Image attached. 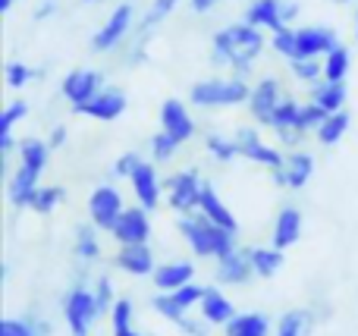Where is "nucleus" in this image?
I'll list each match as a JSON object with an SVG mask.
<instances>
[{
	"label": "nucleus",
	"instance_id": "f257e3e1",
	"mask_svg": "<svg viewBox=\"0 0 358 336\" xmlns=\"http://www.w3.org/2000/svg\"><path fill=\"white\" fill-rule=\"evenodd\" d=\"M264 48H267L264 31L248 22H233L227 29L214 31V38H210V63L233 69V75L245 79Z\"/></svg>",
	"mask_w": 358,
	"mask_h": 336
},
{
	"label": "nucleus",
	"instance_id": "f03ea898",
	"mask_svg": "<svg viewBox=\"0 0 358 336\" xmlns=\"http://www.w3.org/2000/svg\"><path fill=\"white\" fill-rule=\"evenodd\" d=\"M50 161V145L41 138H22L19 142V167L10 176L6 186V198L13 207H31L38 186H41V173L48 170Z\"/></svg>",
	"mask_w": 358,
	"mask_h": 336
},
{
	"label": "nucleus",
	"instance_id": "7ed1b4c3",
	"mask_svg": "<svg viewBox=\"0 0 358 336\" xmlns=\"http://www.w3.org/2000/svg\"><path fill=\"white\" fill-rule=\"evenodd\" d=\"M176 230H179V236L189 242V249L195 258H210V261H217V258H223V255L239 249V245H236V233L217 226L214 220H208L201 211L179 214Z\"/></svg>",
	"mask_w": 358,
	"mask_h": 336
},
{
	"label": "nucleus",
	"instance_id": "20e7f679",
	"mask_svg": "<svg viewBox=\"0 0 358 336\" xmlns=\"http://www.w3.org/2000/svg\"><path fill=\"white\" fill-rule=\"evenodd\" d=\"M248 94H252V85H248L242 75H217V79H201L189 88V101L195 107H239L248 104Z\"/></svg>",
	"mask_w": 358,
	"mask_h": 336
},
{
	"label": "nucleus",
	"instance_id": "39448f33",
	"mask_svg": "<svg viewBox=\"0 0 358 336\" xmlns=\"http://www.w3.org/2000/svg\"><path fill=\"white\" fill-rule=\"evenodd\" d=\"M98 318H101V312H98L94 289H88L85 283H76V286L63 295V321H66L69 333L88 336V330H92V324Z\"/></svg>",
	"mask_w": 358,
	"mask_h": 336
},
{
	"label": "nucleus",
	"instance_id": "423d86ee",
	"mask_svg": "<svg viewBox=\"0 0 358 336\" xmlns=\"http://www.w3.org/2000/svg\"><path fill=\"white\" fill-rule=\"evenodd\" d=\"M132 29H136V6L129 0H123V3L113 6L107 22L92 35V50L94 54H110L132 35Z\"/></svg>",
	"mask_w": 358,
	"mask_h": 336
},
{
	"label": "nucleus",
	"instance_id": "0eeeda50",
	"mask_svg": "<svg viewBox=\"0 0 358 336\" xmlns=\"http://www.w3.org/2000/svg\"><path fill=\"white\" fill-rule=\"evenodd\" d=\"M201 189L204 180L198 176V170H176L173 176L164 180V195H167V205L176 214H189L198 211V201H201Z\"/></svg>",
	"mask_w": 358,
	"mask_h": 336
},
{
	"label": "nucleus",
	"instance_id": "6e6552de",
	"mask_svg": "<svg viewBox=\"0 0 358 336\" xmlns=\"http://www.w3.org/2000/svg\"><path fill=\"white\" fill-rule=\"evenodd\" d=\"M204 289H208V286L189 283V286H179L176 293H157V295H151V308H155V312L161 314L164 321H170V324H179L182 318H189L192 308L201 305Z\"/></svg>",
	"mask_w": 358,
	"mask_h": 336
},
{
	"label": "nucleus",
	"instance_id": "1a4fd4ad",
	"mask_svg": "<svg viewBox=\"0 0 358 336\" xmlns=\"http://www.w3.org/2000/svg\"><path fill=\"white\" fill-rule=\"evenodd\" d=\"M233 138H236V145H239V157H245V161L261 163V167H267V170H280L286 163L283 151L267 145L264 138H261V132L252 129V126H242Z\"/></svg>",
	"mask_w": 358,
	"mask_h": 336
},
{
	"label": "nucleus",
	"instance_id": "9d476101",
	"mask_svg": "<svg viewBox=\"0 0 358 336\" xmlns=\"http://www.w3.org/2000/svg\"><path fill=\"white\" fill-rule=\"evenodd\" d=\"M123 211H126L123 195L113 186H98L92 192V198H88V217L101 233H110L117 226V220L123 217Z\"/></svg>",
	"mask_w": 358,
	"mask_h": 336
},
{
	"label": "nucleus",
	"instance_id": "9b49d317",
	"mask_svg": "<svg viewBox=\"0 0 358 336\" xmlns=\"http://www.w3.org/2000/svg\"><path fill=\"white\" fill-rule=\"evenodd\" d=\"M283 88H280V82L273 79V75H264V79H258L252 85V94H248V113H252V119L258 126H267L271 129V119L273 113H277L280 101H283Z\"/></svg>",
	"mask_w": 358,
	"mask_h": 336
},
{
	"label": "nucleus",
	"instance_id": "f8f14e48",
	"mask_svg": "<svg viewBox=\"0 0 358 336\" xmlns=\"http://www.w3.org/2000/svg\"><path fill=\"white\" fill-rule=\"evenodd\" d=\"M101 88H104V73H98V69H82V66L69 69L60 82V94L69 101L73 110H79L82 104H88Z\"/></svg>",
	"mask_w": 358,
	"mask_h": 336
},
{
	"label": "nucleus",
	"instance_id": "ddd939ff",
	"mask_svg": "<svg viewBox=\"0 0 358 336\" xmlns=\"http://www.w3.org/2000/svg\"><path fill=\"white\" fill-rule=\"evenodd\" d=\"M311 176H315V157L302 148L289 151V154H286V163L280 170H271V180L277 182L280 189H289V192L305 189L311 182Z\"/></svg>",
	"mask_w": 358,
	"mask_h": 336
},
{
	"label": "nucleus",
	"instance_id": "4468645a",
	"mask_svg": "<svg viewBox=\"0 0 358 336\" xmlns=\"http://www.w3.org/2000/svg\"><path fill=\"white\" fill-rule=\"evenodd\" d=\"M340 44V35H336L334 25H302L296 29V57H324Z\"/></svg>",
	"mask_w": 358,
	"mask_h": 336
},
{
	"label": "nucleus",
	"instance_id": "2eb2a0df",
	"mask_svg": "<svg viewBox=\"0 0 358 336\" xmlns=\"http://www.w3.org/2000/svg\"><path fill=\"white\" fill-rule=\"evenodd\" d=\"M126 92L117 85H104L98 94H94L88 104H82L76 113H82V117H92V119H101V123H113V119H120L126 113Z\"/></svg>",
	"mask_w": 358,
	"mask_h": 336
},
{
	"label": "nucleus",
	"instance_id": "dca6fc26",
	"mask_svg": "<svg viewBox=\"0 0 358 336\" xmlns=\"http://www.w3.org/2000/svg\"><path fill=\"white\" fill-rule=\"evenodd\" d=\"M129 182H132V192H136V201L145 211H155V207L167 198V195H164V182H161V176H157V167L151 161L138 163L136 173L129 176Z\"/></svg>",
	"mask_w": 358,
	"mask_h": 336
},
{
	"label": "nucleus",
	"instance_id": "f3484780",
	"mask_svg": "<svg viewBox=\"0 0 358 336\" xmlns=\"http://www.w3.org/2000/svg\"><path fill=\"white\" fill-rule=\"evenodd\" d=\"M110 236L120 245H136V242H148L151 239V211H145L142 205L126 207L123 217L117 220V226L110 230Z\"/></svg>",
	"mask_w": 358,
	"mask_h": 336
},
{
	"label": "nucleus",
	"instance_id": "a211bd4d",
	"mask_svg": "<svg viewBox=\"0 0 358 336\" xmlns=\"http://www.w3.org/2000/svg\"><path fill=\"white\" fill-rule=\"evenodd\" d=\"M214 277H217V283H220V286H245V283L255 277V268H252L248 251L245 249H236V251H229V255L217 258Z\"/></svg>",
	"mask_w": 358,
	"mask_h": 336
},
{
	"label": "nucleus",
	"instance_id": "6ab92c4d",
	"mask_svg": "<svg viewBox=\"0 0 358 336\" xmlns=\"http://www.w3.org/2000/svg\"><path fill=\"white\" fill-rule=\"evenodd\" d=\"M161 129L167 132V136H173L179 145H185L195 136V119H192L189 107L179 98H167L161 104Z\"/></svg>",
	"mask_w": 358,
	"mask_h": 336
},
{
	"label": "nucleus",
	"instance_id": "aec40b11",
	"mask_svg": "<svg viewBox=\"0 0 358 336\" xmlns=\"http://www.w3.org/2000/svg\"><path fill=\"white\" fill-rule=\"evenodd\" d=\"M113 264H117L123 274L129 277H151L157 268L155 261V251H151L148 242H136V245H120L117 258H113Z\"/></svg>",
	"mask_w": 358,
	"mask_h": 336
},
{
	"label": "nucleus",
	"instance_id": "412c9836",
	"mask_svg": "<svg viewBox=\"0 0 358 336\" xmlns=\"http://www.w3.org/2000/svg\"><path fill=\"white\" fill-rule=\"evenodd\" d=\"M302 239V211L292 205L280 207L277 217H273V230H271V245L280 251L292 249V245Z\"/></svg>",
	"mask_w": 358,
	"mask_h": 336
},
{
	"label": "nucleus",
	"instance_id": "4be33fe9",
	"mask_svg": "<svg viewBox=\"0 0 358 336\" xmlns=\"http://www.w3.org/2000/svg\"><path fill=\"white\" fill-rule=\"evenodd\" d=\"M151 283H155L157 293H176L179 286L195 283V264L192 261H164L155 268Z\"/></svg>",
	"mask_w": 358,
	"mask_h": 336
},
{
	"label": "nucleus",
	"instance_id": "5701e85b",
	"mask_svg": "<svg viewBox=\"0 0 358 336\" xmlns=\"http://www.w3.org/2000/svg\"><path fill=\"white\" fill-rule=\"evenodd\" d=\"M198 312H201V318L208 321L210 327H227L229 321L239 314L233 305V299H229L227 293H220L217 286L204 289V299H201V305H198Z\"/></svg>",
	"mask_w": 358,
	"mask_h": 336
},
{
	"label": "nucleus",
	"instance_id": "b1692460",
	"mask_svg": "<svg viewBox=\"0 0 358 336\" xmlns=\"http://www.w3.org/2000/svg\"><path fill=\"white\" fill-rule=\"evenodd\" d=\"M242 22L255 25V29L261 31H277L283 29V0H252V3L245 6V16H242Z\"/></svg>",
	"mask_w": 358,
	"mask_h": 336
},
{
	"label": "nucleus",
	"instance_id": "393cba45",
	"mask_svg": "<svg viewBox=\"0 0 358 336\" xmlns=\"http://www.w3.org/2000/svg\"><path fill=\"white\" fill-rule=\"evenodd\" d=\"M198 211H201L208 220H214L217 226H223V230L239 233V220L233 217V211H229L227 201H223L220 195L214 192V186H210V182H204V189H201V201H198Z\"/></svg>",
	"mask_w": 358,
	"mask_h": 336
},
{
	"label": "nucleus",
	"instance_id": "a878e982",
	"mask_svg": "<svg viewBox=\"0 0 358 336\" xmlns=\"http://www.w3.org/2000/svg\"><path fill=\"white\" fill-rule=\"evenodd\" d=\"M346 98H349L346 82H327V79H321L317 85H311V101H315L317 107H324L327 113L346 110Z\"/></svg>",
	"mask_w": 358,
	"mask_h": 336
},
{
	"label": "nucleus",
	"instance_id": "bb28decb",
	"mask_svg": "<svg viewBox=\"0 0 358 336\" xmlns=\"http://www.w3.org/2000/svg\"><path fill=\"white\" fill-rule=\"evenodd\" d=\"M245 251L252 258L255 277H261V280H271V277H277L283 270V251L273 249V245H252Z\"/></svg>",
	"mask_w": 358,
	"mask_h": 336
},
{
	"label": "nucleus",
	"instance_id": "cd10ccee",
	"mask_svg": "<svg viewBox=\"0 0 358 336\" xmlns=\"http://www.w3.org/2000/svg\"><path fill=\"white\" fill-rule=\"evenodd\" d=\"M227 336H271V321L261 312H242L223 327Z\"/></svg>",
	"mask_w": 358,
	"mask_h": 336
},
{
	"label": "nucleus",
	"instance_id": "c85d7f7f",
	"mask_svg": "<svg viewBox=\"0 0 358 336\" xmlns=\"http://www.w3.org/2000/svg\"><path fill=\"white\" fill-rule=\"evenodd\" d=\"M349 126H352V113H349V110L327 113V119H324V123L315 129V138L324 145V148H330V145L343 142V136L349 132Z\"/></svg>",
	"mask_w": 358,
	"mask_h": 336
},
{
	"label": "nucleus",
	"instance_id": "c756f323",
	"mask_svg": "<svg viewBox=\"0 0 358 336\" xmlns=\"http://www.w3.org/2000/svg\"><path fill=\"white\" fill-rule=\"evenodd\" d=\"M50 327L35 314H22V318H3L0 321V336H48Z\"/></svg>",
	"mask_w": 358,
	"mask_h": 336
},
{
	"label": "nucleus",
	"instance_id": "7c9ffc66",
	"mask_svg": "<svg viewBox=\"0 0 358 336\" xmlns=\"http://www.w3.org/2000/svg\"><path fill=\"white\" fill-rule=\"evenodd\" d=\"M73 251L79 261H98L101 258V242H98V226L88 220V224L76 226V242H73Z\"/></svg>",
	"mask_w": 358,
	"mask_h": 336
},
{
	"label": "nucleus",
	"instance_id": "2f4dec72",
	"mask_svg": "<svg viewBox=\"0 0 358 336\" xmlns=\"http://www.w3.org/2000/svg\"><path fill=\"white\" fill-rule=\"evenodd\" d=\"M315 330V318L308 308H292L277 321V336H311Z\"/></svg>",
	"mask_w": 358,
	"mask_h": 336
},
{
	"label": "nucleus",
	"instance_id": "473e14b6",
	"mask_svg": "<svg viewBox=\"0 0 358 336\" xmlns=\"http://www.w3.org/2000/svg\"><path fill=\"white\" fill-rule=\"evenodd\" d=\"M179 6V0H151V6H148V13H145L142 19H138V25H136V31H138V41H145V38L151 35V31L157 29V25L164 22V19L170 16Z\"/></svg>",
	"mask_w": 358,
	"mask_h": 336
},
{
	"label": "nucleus",
	"instance_id": "72a5a7b5",
	"mask_svg": "<svg viewBox=\"0 0 358 336\" xmlns=\"http://www.w3.org/2000/svg\"><path fill=\"white\" fill-rule=\"evenodd\" d=\"M349 73H352V54H349V48L336 44V48L324 57V79L327 82H346Z\"/></svg>",
	"mask_w": 358,
	"mask_h": 336
},
{
	"label": "nucleus",
	"instance_id": "f704fd0d",
	"mask_svg": "<svg viewBox=\"0 0 358 336\" xmlns=\"http://www.w3.org/2000/svg\"><path fill=\"white\" fill-rule=\"evenodd\" d=\"M289 73L299 82H305V85H317L324 79V60H317V57H296V60H289Z\"/></svg>",
	"mask_w": 358,
	"mask_h": 336
},
{
	"label": "nucleus",
	"instance_id": "c9c22d12",
	"mask_svg": "<svg viewBox=\"0 0 358 336\" xmlns=\"http://www.w3.org/2000/svg\"><path fill=\"white\" fill-rule=\"evenodd\" d=\"M204 148H208V154L214 157L217 163H229V161H236V157H239V145H236V138L217 136V132L204 136Z\"/></svg>",
	"mask_w": 358,
	"mask_h": 336
},
{
	"label": "nucleus",
	"instance_id": "e433bc0d",
	"mask_svg": "<svg viewBox=\"0 0 358 336\" xmlns=\"http://www.w3.org/2000/svg\"><path fill=\"white\" fill-rule=\"evenodd\" d=\"M63 198H66V189H63V186H38V192H35V198H31L29 211L50 214V211H57V207L63 205Z\"/></svg>",
	"mask_w": 358,
	"mask_h": 336
},
{
	"label": "nucleus",
	"instance_id": "4c0bfd02",
	"mask_svg": "<svg viewBox=\"0 0 358 336\" xmlns=\"http://www.w3.org/2000/svg\"><path fill=\"white\" fill-rule=\"evenodd\" d=\"M148 145H151V161H155V163H167L170 157H176V151L182 148V145H179L173 136H167L164 129H161V132H155Z\"/></svg>",
	"mask_w": 358,
	"mask_h": 336
},
{
	"label": "nucleus",
	"instance_id": "58836bf2",
	"mask_svg": "<svg viewBox=\"0 0 358 336\" xmlns=\"http://www.w3.org/2000/svg\"><path fill=\"white\" fill-rule=\"evenodd\" d=\"M129 327H136V305H132L129 295H120L110 312V330L117 333V330H129Z\"/></svg>",
	"mask_w": 358,
	"mask_h": 336
},
{
	"label": "nucleus",
	"instance_id": "ea45409f",
	"mask_svg": "<svg viewBox=\"0 0 358 336\" xmlns=\"http://www.w3.org/2000/svg\"><path fill=\"white\" fill-rule=\"evenodd\" d=\"M299 101L296 98H283L277 107V113H273L271 119V129L273 132H283V129H296V119H299Z\"/></svg>",
	"mask_w": 358,
	"mask_h": 336
},
{
	"label": "nucleus",
	"instance_id": "a19ab883",
	"mask_svg": "<svg viewBox=\"0 0 358 336\" xmlns=\"http://www.w3.org/2000/svg\"><path fill=\"white\" fill-rule=\"evenodd\" d=\"M38 69H31L29 63H22V60H10L6 63V69H3V79H6V85L10 88H25L31 79H38Z\"/></svg>",
	"mask_w": 358,
	"mask_h": 336
},
{
	"label": "nucleus",
	"instance_id": "79ce46f5",
	"mask_svg": "<svg viewBox=\"0 0 358 336\" xmlns=\"http://www.w3.org/2000/svg\"><path fill=\"white\" fill-rule=\"evenodd\" d=\"M324 119H327V110H324V107H317L315 101H308V104H302V107H299V119H296V129H299V132H305V136H308V132H315L317 126L324 123Z\"/></svg>",
	"mask_w": 358,
	"mask_h": 336
},
{
	"label": "nucleus",
	"instance_id": "37998d69",
	"mask_svg": "<svg viewBox=\"0 0 358 336\" xmlns=\"http://www.w3.org/2000/svg\"><path fill=\"white\" fill-rule=\"evenodd\" d=\"M271 48L277 50L286 60H296V29L292 25H283V29L271 31Z\"/></svg>",
	"mask_w": 358,
	"mask_h": 336
},
{
	"label": "nucleus",
	"instance_id": "c03bdc74",
	"mask_svg": "<svg viewBox=\"0 0 358 336\" xmlns=\"http://www.w3.org/2000/svg\"><path fill=\"white\" fill-rule=\"evenodd\" d=\"M94 299H98V312L101 314H110L113 305H117V293H113V280L107 274H101L98 280H94Z\"/></svg>",
	"mask_w": 358,
	"mask_h": 336
},
{
	"label": "nucleus",
	"instance_id": "a18cd8bd",
	"mask_svg": "<svg viewBox=\"0 0 358 336\" xmlns=\"http://www.w3.org/2000/svg\"><path fill=\"white\" fill-rule=\"evenodd\" d=\"M25 117H29V104H25V101H10V104L3 107V113H0V138L13 136V126Z\"/></svg>",
	"mask_w": 358,
	"mask_h": 336
},
{
	"label": "nucleus",
	"instance_id": "49530a36",
	"mask_svg": "<svg viewBox=\"0 0 358 336\" xmlns=\"http://www.w3.org/2000/svg\"><path fill=\"white\" fill-rule=\"evenodd\" d=\"M138 163H142V157H138L136 151H126V154H120L117 163H113V176H120V180H129V176L136 173Z\"/></svg>",
	"mask_w": 358,
	"mask_h": 336
},
{
	"label": "nucleus",
	"instance_id": "de8ad7c7",
	"mask_svg": "<svg viewBox=\"0 0 358 336\" xmlns=\"http://www.w3.org/2000/svg\"><path fill=\"white\" fill-rule=\"evenodd\" d=\"M176 327L182 336H208V330H210V324L204 318H182Z\"/></svg>",
	"mask_w": 358,
	"mask_h": 336
},
{
	"label": "nucleus",
	"instance_id": "09e8293b",
	"mask_svg": "<svg viewBox=\"0 0 358 336\" xmlns=\"http://www.w3.org/2000/svg\"><path fill=\"white\" fill-rule=\"evenodd\" d=\"M277 138H280V145H283V148L299 151V145H302L305 132H299V129H283V132H277Z\"/></svg>",
	"mask_w": 358,
	"mask_h": 336
},
{
	"label": "nucleus",
	"instance_id": "8fccbe9b",
	"mask_svg": "<svg viewBox=\"0 0 358 336\" xmlns=\"http://www.w3.org/2000/svg\"><path fill=\"white\" fill-rule=\"evenodd\" d=\"M57 13V0H41V3L35 6V13H31V19L35 22H44V19H50Z\"/></svg>",
	"mask_w": 358,
	"mask_h": 336
},
{
	"label": "nucleus",
	"instance_id": "3c124183",
	"mask_svg": "<svg viewBox=\"0 0 358 336\" xmlns=\"http://www.w3.org/2000/svg\"><path fill=\"white\" fill-rule=\"evenodd\" d=\"M66 126H54V129H50V136H48V145H50V151H57V148H63V145H66Z\"/></svg>",
	"mask_w": 358,
	"mask_h": 336
},
{
	"label": "nucleus",
	"instance_id": "603ef678",
	"mask_svg": "<svg viewBox=\"0 0 358 336\" xmlns=\"http://www.w3.org/2000/svg\"><path fill=\"white\" fill-rule=\"evenodd\" d=\"M296 16H299V3L296 0H283V22L292 25L296 22Z\"/></svg>",
	"mask_w": 358,
	"mask_h": 336
},
{
	"label": "nucleus",
	"instance_id": "864d4df0",
	"mask_svg": "<svg viewBox=\"0 0 358 336\" xmlns=\"http://www.w3.org/2000/svg\"><path fill=\"white\" fill-rule=\"evenodd\" d=\"M189 6L195 13H208V10H214L217 6V0H189Z\"/></svg>",
	"mask_w": 358,
	"mask_h": 336
},
{
	"label": "nucleus",
	"instance_id": "5fc2aeb1",
	"mask_svg": "<svg viewBox=\"0 0 358 336\" xmlns=\"http://www.w3.org/2000/svg\"><path fill=\"white\" fill-rule=\"evenodd\" d=\"M13 3H16V0H0V13H10Z\"/></svg>",
	"mask_w": 358,
	"mask_h": 336
},
{
	"label": "nucleus",
	"instance_id": "6e6d98bb",
	"mask_svg": "<svg viewBox=\"0 0 358 336\" xmlns=\"http://www.w3.org/2000/svg\"><path fill=\"white\" fill-rule=\"evenodd\" d=\"M113 336H142V333H138V330H136V327H129V330H117V333H113Z\"/></svg>",
	"mask_w": 358,
	"mask_h": 336
},
{
	"label": "nucleus",
	"instance_id": "4d7b16f0",
	"mask_svg": "<svg viewBox=\"0 0 358 336\" xmlns=\"http://www.w3.org/2000/svg\"><path fill=\"white\" fill-rule=\"evenodd\" d=\"M355 38H358V3H355Z\"/></svg>",
	"mask_w": 358,
	"mask_h": 336
},
{
	"label": "nucleus",
	"instance_id": "13d9d810",
	"mask_svg": "<svg viewBox=\"0 0 358 336\" xmlns=\"http://www.w3.org/2000/svg\"><path fill=\"white\" fill-rule=\"evenodd\" d=\"M82 3H104V0H82Z\"/></svg>",
	"mask_w": 358,
	"mask_h": 336
},
{
	"label": "nucleus",
	"instance_id": "bf43d9fd",
	"mask_svg": "<svg viewBox=\"0 0 358 336\" xmlns=\"http://www.w3.org/2000/svg\"><path fill=\"white\" fill-rule=\"evenodd\" d=\"M334 3H349V0H334Z\"/></svg>",
	"mask_w": 358,
	"mask_h": 336
}]
</instances>
